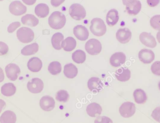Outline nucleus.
<instances>
[{
	"label": "nucleus",
	"instance_id": "nucleus-1",
	"mask_svg": "<svg viewBox=\"0 0 160 123\" xmlns=\"http://www.w3.org/2000/svg\"><path fill=\"white\" fill-rule=\"evenodd\" d=\"M66 20V17L64 14L59 11H55L49 17L48 23L51 28L60 29L65 26Z\"/></svg>",
	"mask_w": 160,
	"mask_h": 123
},
{
	"label": "nucleus",
	"instance_id": "nucleus-2",
	"mask_svg": "<svg viewBox=\"0 0 160 123\" xmlns=\"http://www.w3.org/2000/svg\"><path fill=\"white\" fill-rule=\"evenodd\" d=\"M90 30L94 35L102 37L106 32V27L104 21L100 18H95L91 21Z\"/></svg>",
	"mask_w": 160,
	"mask_h": 123
},
{
	"label": "nucleus",
	"instance_id": "nucleus-3",
	"mask_svg": "<svg viewBox=\"0 0 160 123\" xmlns=\"http://www.w3.org/2000/svg\"><path fill=\"white\" fill-rule=\"evenodd\" d=\"M18 40L23 43L32 42L34 38V33L29 27H22L18 29L17 32Z\"/></svg>",
	"mask_w": 160,
	"mask_h": 123
},
{
	"label": "nucleus",
	"instance_id": "nucleus-4",
	"mask_svg": "<svg viewBox=\"0 0 160 123\" xmlns=\"http://www.w3.org/2000/svg\"><path fill=\"white\" fill-rule=\"evenodd\" d=\"M70 16L76 20H82L86 16L84 7L79 3H74L70 6L69 10Z\"/></svg>",
	"mask_w": 160,
	"mask_h": 123
},
{
	"label": "nucleus",
	"instance_id": "nucleus-5",
	"mask_svg": "<svg viewBox=\"0 0 160 123\" xmlns=\"http://www.w3.org/2000/svg\"><path fill=\"white\" fill-rule=\"evenodd\" d=\"M102 49L101 43L97 39H90L85 44L86 51L90 55H98L102 51Z\"/></svg>",
	"mask_w": 160,
	"mask_h": 123
},
{
	"label": "nucleus",
	"instance_id": "nucleus-6",
	"mask_svg": "<svg viewBox=\"0 0 160 123\" xmlns=\"http://www.w3.org/2000/svg\"><path fill=\"white\" fill-rule=\"evenodd\" d=\"M135 112V104L133 102L129 101L124 102L119 108L120 114L124 118H129L132 116Z\"/></svg>",
	"mask_w": 160,
	"mask_h": 123
},
{
	"label": "nucleus",
	"instance_id": "nucleus-7",
	"mask_svg": "<svg viewBox=\"0 0 160 123\" xmlns=\"http://www.w3.org/2000/svg\"><path fill=\"white\" fill-rule=\"evenodd\" d=\"M27 88L31 93L34 94L41 93L43 90V82L40 78H33L28 83Z\"/></svg>",
	"mask_w": 160,
	"mask_h": 123
},
{
	"label": "nucleus",
	"instance_id": "nucleus-8",
	"mask_svg": "<svg viewBox=\"0 0 160 123\" xmlns=\"http://www.w3.org/2000/svg\"><path fill=\"white\" fill-rule=\"evenodd\" d=\"M9 10L12 15L19 16L26 13L27 8L21 2L15 1L10 4Z\"/></svg>",
	"mask_w": 160,
	"mask_h": 123
},
{
	"label": "nucleus",
	"instance_id": "nucleus-9",
	"mask_svg": "<svg viewBox=\"0 0 160 123\" xmlns=\"http://www.w3.org/2000/svg\"><path fill=\"white\" fill-rule=\"evenodd\" d=\"M6 76L11 81H16L20 74L21 70L19 67L15 64H9L6 66L5 68Z\"/></svg>",
	"mask_w": 160,
	"mask_h": 123
},
{
	"label": "nucleus",
	"instance_id": "nucleus-10",
	"mask_svg": "<svg viewBox=\"0 0 160 123\" xmlns=\"http://www.w3.org/2000/svg\"><path fill=\"white\" fill-rule=\"evenodd\" d=\"M140 42L145 46L149 48H154L157 45V42L154 37L148 32L142 33L139 35Z\"/></svg>",
	"mask_w": 160,
	"mask_h": 123
},
{
	"label": "nucleus",
	"instance_id": "nucleus-11",
	"mask_svg": "<svg viewBox=\"0 0 160 123\" xmlns=\"http://www.w3.org/2000/svg\"><path fill=\"white\" fill-rule=\"evenodd\" d=\"M132 37L131 31L128 28H120L116 34V38L122 44H126L130 41Z\"/></svg>",
	"mask_w": 160,
	"mask_h": 123
},
{
	"label": "nucleus",
	"instance_id": "nucleus-12",
	"mask_svg": "<svg viewBox=\"0 0 160 123\" xmlns=\"http://www.w3.org/2000/svg\"><path fill=\"white\" fill-rule=\"evenodd\" d=\"M55 102L52 97L50 96H44L40 100V106L43 110L49 112L55 107Z\"/></svg>",
	"mask_w": 160,
	"mask_h": 123
},
{
	"label": "nucleus",
	"instance_id": "nucleus-13",
	"mask_svg": "<svg viewBox=\"0 0 160 123\" xmlns=\"http://www.w3.org/2000/svg\"><path fill=\"white\" fill-rule=\"evenodd\" d=\"M138 58L140 61L145 64L152 63L155 58V54L151 50L144 49L138 53Z\"/></svg>",
	"mask_w": 160,
	"mask_h": 123
},
{
	"label": "nucleus",
	"instance_id": "nucleus-14",
	"mask_svg": "<svg viewBox=\"0 0 160 123\" xmlns=\"http://www.w3.org/2000/svg\"><path fill=\"white\" fill-rule=\"evenodd\" d=\"M103 85L98 77H92L88 82V87L93 93H98L103 89Z\"/></svg>",
	"mask_w": 160,
	"mask_h": 123
},
{
	"label": "nucleus",
	"instance_id": "nucleus-15",
	"mask_svg": "<svg viewBox=\"0 0 160 123\" xmlns=\"http://www.w3.org/2000/svg\"><path fill=\"white\" fill-rule=\"evenodd\" d=\"M126 56L122 52H117L113 53L110 59V63L112 66L118 67L125 63Z\"/></svg>",
	"mask_w": 160,
	"mask_h": 123
},
{
	"label": "nucleus",
	"instance_id": "nucleus-16",
	"mask_svg": "<svg viewBox=\"0 0 160 123\" xmlns=\"http://www.w3.org/2000/svg\"><path fill=\"white\" fill-rule=\"evenodd\" d=\"M74 35L79 41H85L88 39L89 32L88 29L82 25H77L73 29Z\"/></svg>",
	"mask_w": 160,
	"mask_h": 123
},
{
	"label": "nucleus",
	"instance_id": "nucleus-17",
	"mask_svg": "<svg viewBox=\"0 0 160 123\" xmlns=\"http://www.w3.org/2000/svg\"><path fill=\"white\" fill-rule=\"evenodd\" d=\"M127 13L130 15L136 16L139 13L142 9V3L138 0L129 2L126 5Z\"/></svg>",
	"mask_w": 160,
	"mask_h": 123
},
{
	"label": "nucleus",
	"instance_id": "nucleus-18",
	"mask_svg": "<svg viewBox=\"0 0 160 123\" xmlns=\"http://www.w3.org/2000/svg\"><path fill=\"white\" fill-rule=\"evenodd\" d=\"M86 111L89 116L95 117L101 115L102 109L100 104L96 102H92L87 107Z\"/></svg>",
	"mask_w": 160,
	"mask_h": 123
},
{
	"label": "nucleus",
	"instance_id": "nucleus-19",
	"mask_svg": "<svg viewBox=\"0 0 160 123\" xmlns=\"http://www.w3.org/2000/svg\"><path fill=\"white\" fill-rule=\"evenodd\" d=\"M115 76L119 81L126 82L131 77V72L128 68L121 67L116 71Z\"/></svg>",
	"mask_w": 160,
	"mask_h": 123
},
{
	"label": "nucleus",
	"instance_id": "nucleus-20",
	"mask_svg": "<svg viewBox=\"0 0 160 123\" xmlns=\"http://www.w3.org/2000/svg\"><path fill=\"white\" fill-rule=\"evenodd\" d=\"M42 63L41 60L36 57L31 58L28 63V67L30 71L38 72L42 69Z\"/></svg>",
	"mask_w": 160,
	"mask_h": 123
},
{
	"label": "nucleus",
	"instance_id": "nucleus-21",
	"mask_svg": "<svg viewBox=\"0 0 160 123\" xmlns=\"http://www.w3.org/2000/svg\"><path fill=\"white\" fill-rule=\"evenodd\" d=\"M118 12L115 9L110 10L106 15V23L109 26L112 27L116 25L119 21Z\"/></svg>",
	"mask_w": 160,
	"mask_h": 123
},
{
	"label": "nucleus",
	"instance_id": "nucleus-22",
	"mask_svg": "<svg viewBox=\"0 0 160 123\" xmlns=\"http://www.w3.org/2000/svg\"><path fill=\"white\" fill-rule=\"evenodd\" d=\"M63 74L66 77L72 79L77 76L78 69L75 65L70 63L65 65L64 66Z\"/></svg>",
	"mask_w": 160,
	"mask_h": 123
},
{
	"label": "nucleus",
	"instance_id": "nucleus-23",
	"mask_svg": "<svg viewBox=\"0 0 160 123\" xmlns=\"http://www.w3.org/2000/svg\"><path fill=\"white\" fill-rule=\"evenodd\" d=\"M17 116L14 112L11 111H6L0 117L1 123H16Z\"/></svg>",
	"mask_w": 160,
	"mask_h": 123
},
{
	"label": "nucleus",
	"instance_id": "nucleus-24",
	"mask_svg": "<svg viewBox=\"0 0 160 123\" xmlns=\"http://www.w3.org/2000/svg\"><path fill=\"white\" fill-rule=\"evenodd\" d=\"M49 7L45 3H39L35 8V13L40 18H45L49 14Z\"/></svg>",
	"mask_w": 160,
	"mask_h": 123
},
{
	"label": "nucleus",
	"instance_id": "nucleus-25",
	"mask_svg": "<svg viewBox=\"0 0 160 123\" xmlns=\"http://www.w3.org/2000/svg\"><path fill=\"white\" fill-rule=\"evenodd\" d=\"M21 22L25 25L34 27L37 26L39 23V19L31 14H27L21 18Z\"/></svg>",
	"mask_w": 160,
	"mask_h": 123
},
{
	"label": "nucleus",
	"instance_id": "nucleus-26",
	"mask_svg": "<svg viewBox=\"0 0 160 123\" xmlns=\"http://www.w3.org/2000/svg\"><path fill=\"white\" fill-rule=\"evenodd\" d=\"M77 46V42L72 37H68L62 41V47L66 52H71L74 50Z\"/></svg>",
	"mask_w": 160,
	"mask_h": 123
},
{
	"label": "nucleus",
	"instance_id": "nucleus-27",
	"mask_svg": "<svg viewBox=\"0 0 160 123\" xmlns=\"http://www.w3.org/2000/svg\"><path fill=\"white\" fill-rule=\"evenodd\" d=\"M17 91V88L14 84L12 83H5L1 88L2 94L6 97L13 96Z\"/></svg>",
	"mask_w": 160,
	"mask_h": 123
},
{
	"label": "nucleus",
	"instance_id": "nucleus-28",
	"mask_svg": "<svg viewBox=\"0 0 160 123\" xmlns=\"http://www.w3.org/2000/svg\"><path fill=\"white\" fill-rule=\"evenodd\" d=\"M133 96L135 101L138 104H144L147 100L146 93L142 89H136L134 91Z\"/></svg>",
	"mask_w": 160,
	"mask_h": 123
},
{
	"label": "nucleus",
	"instance_id": "nucleus-29",
	"mask_svg": "<svg viewBox=\"0 0 160 123\" xmlns=\"http://www.w3.org/2000/svg\"><path fill=\"white\" fill-rule=\"evenodd\" d=\"M63 39H64V37L61 33L57 32L53 34L51 40L53 48L57 50H61L62 48V41H63Z\"/></svg>",
	"mask_w": 160,
	"mask_h": 123
},
{
	"label": "nucleus",
	"instance_id": "nucleus-30",
	"mask_svg": "<svg viewBox=\"0 0 160 123\" xmlns=\"http://www.w3.org/2000/svg\"><path fill=\"white\" fill-rule=\"evenodd\" d=\"M39 45L37 43H33L24 47L21 50V54L25 56H29L35 54L39 51Z\"/></svg>",
	"mask_w": 160,
	"mask_h": 123
},
{
	"label": "nucleus",
	"instance_id": "nucleus-31",
	"mask_svg": "<svg viewBox=\"0 0 160 123\" xmlns=\"http://www.w3.org/2000/svg\"><path fill=\"white\" fill-rule=\"evenodd\" d=\"M72 58L73 61L77 64H83L86 59V54L83 51L78 50L73 52Z\"/></svg>",
	"mask_w": 160,
	"mask_h": 123
},
{
	"label": "nucleus",
	"instance_id": "nucleus-32",
	"mask_svg": "<svg viewBox=\"0 0 160 123\" xmlns=\"http://www.w3.org/2000/svg\"><path fill=\"white\" fill-rule=\"evenodd\" d=\"M48 71L52 75H57L61 72V64L57 61L52 62L48 66Z\"/></svg>",
	"mask_w": 160,
	"mask_h": 123
},
{
	"label": "nucleus",
	"instance_id": "nucleus-33",
	"mask_svg": "<svg viewBox=\"0 0 160 123\" xmlns=\"http://www.w3.org/2000/svg\"><path fill=\"white\" fill-rule=\"evenodd\" d=\"M55 98L59 102H66L69 99V95L67 91L60 90L57 92Z\"/></svg>",
	"mask_w": 160,
	"mask_h": 123
},
{
	"label": "nucleus",
	"instance_id": "nucleus-34",
	"mask_svg": "<svg viewBox=\"0 0 160 123\" xmlns=\"http://www.w3.org/2000/svg\"><path fill=\"white\" fill-rule=\"evenodd\" d=\"M151 26L155 30H160V15H156L151 18L150 20Z\"/></svg>",
	"mask_w": 160,
	"mask_h": 123
},
{
	"label": "nucleus",
	"instance_id": "nucleus-35",
	"mask_svg": "<svg viewBox=\"0 0 160 123\" xmlns=\"http://www.w3.org/2000/svg\"><path fill=\"white\" fill-rule=\"evenodd\" d=\"M151 71L155 75L160 76V61H156L151 66Z\"/></svg>",
	"mask_w": 160,
	"mask_h": 123
},
{
	"label": "nucleus",
	"instance_id": "nucleus-36",
	"mask_svg": "<svg viewBox=\"0 0 160 123\" xmlns=\"http://www.w3.org/2000/svg\"><path fill=\"white\" fill-rule=\"evenodd\" d=\"M94 123H113L112 120L105 116H100L96 118Z\"/></svg>",
	"mask_w": 160,
	"mask_h": 123
},
{
	"label": "nucleus",
	"instance_id": "nucleus-37",
	"mask_svg": "<svg viewBox=\"0 0 160 123\" xmlns=\"http://www.w3.org/2000/svg\"><path fill=\"white\" fill-rule=\"evenodd\" d=\"M21 26V24L19 22H14L12 23L9 25L8 28V31L10 33L14 32L15 30Z\"/></svg>",
	"mask_w": 160,
	"mask_h": 123
},
{
	"label": "nucleus",
	"instance_id": "nucleus-38",
	"mask_svg": "<svg viewBox=\"0 0 160 123\" xmlns=\"http://www.w3.org/2000/svg\"><path fill=\"white\" fill-rule=\"evenodd\" d=\"M9 51L8 46L5 43L0 42V56L5 55Z\"/></svg>",
	"mask_w": 160,
	"mask_h": 123
},
{
	"label": "nucleus",
	"instance_id": "nucleus-39",
	"mask_svg": "<svg viewBox=\"0 0 160 123\" xmlns=\"http://www.w3.org/2000/svg\"><path fill=\"white\" fill-rule=\"evenodd\" d=\"M152 117L155 121L160 123V107L156 108L153 111Z\"/></svg>",
	"mask_w": 160,
	"mask_h": 123
},
{
	"label": "nucleus",
	"instance_id": "nucleus-40",
	"mask_svg": "<svg viewBox=\"0 0 160 123\" xmlns=\"http://www.w3.org/2000/svg\"><path fill=\"white\" fill-rule=\"evenodd\" d=\"M66 0H51V3L54 7H59Z\"/></svg>",
	"mask_w": 160,
	"mask_h": 123
},
{
	"label": "nucleus",
	"instance_id": "nucleus-41",
	"mask_svg": "<svg viewBox=\"0 0 160 123\" xmlns=\"http://www.w3.org/2000/svg\"><path fill=\"white\" fill-rule=\"evenodd\" d=\"M160 0H147V2L150 7H156L159 4Z\"/></svg>",
	"mask_w": 160,
	"mask_h": 123
},
{
	"label": "nucleus",
	"instance_id": "nucleus-42",
	"mask_svg": "<svg viewBox=\"0 0 160 123\" xmlns=\"http://www.w3.org/2000/svg\"><path fill=\"white\" fill-rule=\"evenodd\" d=\"M23 2L28 5H32L36 2V0H22Z\"/></svg>",
	"mask_w": 160,
	"mask_h": 123
},
{
	"label": "nucleus",
	"instance_id": "nucleus-43",
	"mask_svg": "<svg viewBox=\"0 0 160 123\" xmlns=\"http://www.w3.org/2000/svg\"><path fill=\"white\" fill-rule=\"evenodd\" d=\"M6 107V103L4 101L0 99V114L1 113L2 110L4 109Z\"/></svg>",
	"mask_w": 160,
	"mask_h": 123
},
{
	"label": "nucleus",
	"instance_id": "nucleus-44",
	"mask_svg": "<svg viewBox=\"0 0 160 123\" xmlns=\"http://www.w3.org/2000/svg\"><path fill=\"white\" fill-rule=\"evenodd\" d=\"M4 79V75L3 70L0 67V83L2 82Z\"/></svg>",
	"mask_w": 160,
	"mask_h": 123
},
{
	"label": "nucleus",
	"instance_id": "nucleus-45",
	"mask_svg": "<svg viewBox=\"0 0 160 123\" xmlns=\"http://www.w3.org/2000/svg\"><path fill=\"white\" fill-rule=\"evenodd\" d=\"M134 1H136V0H122V2H123V4L126 5L129 2H132Z\"/></svg>",
	"mask_w": 160,
	"mask_h": 123
},
{
	"label": "nucleus",
	"instance_id": "nucleus-46",
	"mask_svg": "<svg viewBox=\"0 0 160 123\" xmlns=\"http://www.w3.org/2000/svg\"><path fill=\"white\" fill-rule=\"evenodd\" d=\"M156 37H157V41L160 43V30L157 33Z\"/></svg>",
	"mask_w": 160,
	"mask_h": 123
},
{
	"label": "nucleus",
	"instance_id": "nucleus-47",
	"mask_svg": "<svg viewBox=\"0 0 160 123\" xmlns=\"http://www.w3.org/2000/svg\"><path fill=\"white\" fill-rule=\"evenodd\" d=\"M158 87H159V90H160V82H159V84H158Z\"/></svg>",
	"mask_w": 160,
	"mask_h": 123
},
{
	"label": "nucleus",
	"instance_id": "nucleus-48",
	"mask_svg": "<svg viewBox=\"0 0 160 123\" xmlns=\"http://www.w3.org/2000/svg\"><path fill=\"white\" fill-rule=\"evenodd\" d=\"M3 1V0H0V1Z\"/></svg>",
	"mask_w": 160,
	"mask_h": 123
}]
</instances>
